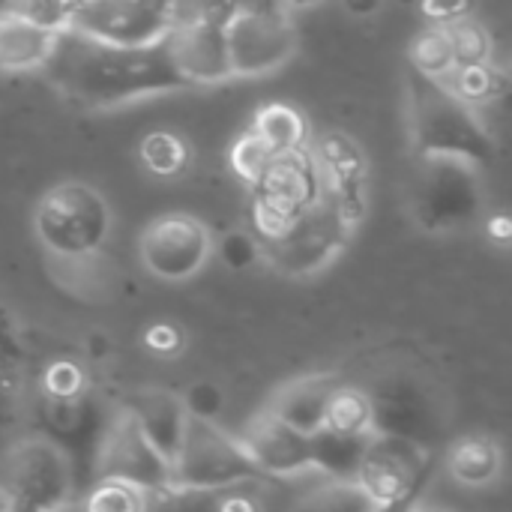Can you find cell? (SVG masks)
I'll return each mask as SVG.
<instances>
[{
  "mask_svg": "<svg viewBox=\"0 0 512 512\" xmlns=\"http://www.w3.org/2000/svg\"><path fill=\"white\" fill-rule=\"evenodd\" d=\"M138 156H141V165L156 177H177L189 168V144L177 132H168V129L144 135Z\"/></svg>",
  "mask_w": 512,
  "mask_h": 512,
  "instance_id": "cell-30",
  "label": "cell"
},
{
  "mask_svg": "<svg viewBox=\"0 0 512 512\" xmlns=\"http://www.w3.org/2000/svg\"><path fill=\"white\" fill-rule=\"evenodd\" d=\"M174 24L204 21V24H228V18L240 9V0H171Z\"/></svg>",
  "mask_w": 512,
  "mask_h": 512,
  "instance_id": "cell-34",
  "label": "cell"
},
{
  "mask_svg": "<svg viewBox=\"0 0 512 512\" xmlns=\"http://www.w3.org/2000/svg\"><path fill=\"white\" fill-rule=\"evenodd\" d=\"M51 512H81L78 510V498H75V501H69V504H63V507H57V510H51Z\"/></svg>",
  "mask_w": 512,
  "mask_h": 512,
  "instance_id": "cell-45",
  "label": "cell"
},
{
  "mask_svg": "<svg viewBox=\"0 0 512 512\" xmlns=\"http://www.w3.org/2000/svg\"><path fill=\"white\" fill-rule=\"evenodd\" d=\"M237 441L264 480H291L312 474L309 438L285 426L264 408L237 432Z\"/></svg>",
  "mask_w": 512,
  "mask_h": 512,
  "instance_id": "cell-17",
  "label": "cell"
},
{
  "mask_svg": "<svg viewBox=\"0 0 512 512\" xmlns=\"http://www.w3.org/2000/svg\"><path fill=\"white\" fill-rule=\"evenodd\" d=\"M264 477L249 462L237 435L222 423L189 417L180 450L171 462V483L192 489H228L243 483H261Z\"/></svg>",
  "mask_w": 512,
  "mask_h": 512,
  "instance_id": "cell-10",
  "label": "cell"
},
{
  "mask_svg": "<svg viewBox=\"0 0 512 512\" xmlns=\"http://www.w3.org/2000/svg\"><path fill=\"white\" fill-rule=\"evenodd\" d=\"M372 435H390L411 441L423 450H435L444 438V402L441 393L414 372H390L369 390Z\"/></svg>",
  "mask_w": 512,
  "mask_h": 512,
  "instance_id": "cell-9",
  "label": "cell"
},
{
  "mask_svg": "<svg viewBox=\"0 0 512 512\" xmlns=\"http://www.w3.org/2000/svg\"><path fill=\"white\" fill-rule=\"evenodd\" d=\"M78 492L72 459L39 432L12 441L0 456V512H51Z\"/></svg>",
  "mask_w": 512,
  "mask_h": 512,
  "instance_id": "cell-4",
  "label": "cell"
},
{
  "mask_svg": "<svg viewBox=\"0 0 512 512\" xmlns=\"http://www.w3.org/2000/svg\"><path fill=\"white\" fill-rule=\"evenodd\" d=\"M408 129L417 156H447L486 171L495 165L498 144L480 108L465 102L447 81L408 66Z\"/></svg>",
  "mask_w": 512,
  "mask_h": 512,
  "instance_id": "cell-2",
  "label": "cell"
},
{
  "mask_svg": "<svg viewBox=\"0 0 512 512\" xmlns=\"http://www.w3.org/2000/svg\"><path fill=\"white\" fill-rule=\"evenodd\" d=\"M168 54L189 87L222 84L231 78V60L225 45V24L183 21L165 39Z\"/></svg>",
  "mask_w": 512,
  "mask_h": 512,
  "instance_id": "cell-18",
  "label": "cell"
},
{
  "mask_svg": "<svg viewBox=\"0 0 512 512\" xmlns=\"http://www.w3.org/2000/svg\"><path fill=\"white\" fill-rule=\"evenodd\" d=\"M288 512H381L357 480H324L294 501Z\"/></svg>",
  "mask_w": 512,
  "mask_h": 512,
  "instance_id": "cell-28",
  "label": "cell"
},
{
  "mask_svg": "<svg viewBox=\"0 0 512 512\" xmlns=\"http://www.w3.org/2000/svg\"><path fill=\"white\" fill-rule=\"evenodd\" d=\"M147 492L120 480H90L78 492L81 512H144Z\"/></svg>",
  "mask_w": 512,
  "mask_h": 512,
  "instance_id": "cell-31",
  "label": "cell"
},
{
  "mask_svg": "<svg viewBox=\"0 0 512 512\" xmlns=\"http://www.w3.org/2000/svg\"><path fill=\"white\" fill-rule=\"evenodd\" d=\"M324 429L339 432V435L369 438L372 435V405H369L366 387H354V384L339 381L330 393V402H327Z\"/></svg>",
  "mask_w": 512,
  "mask_h": 512,
  "instance_id": "cell-27",
  "label": "cell"
},
{
  "mask_svg": "<svg viewBox=\"0 0 512 512\" xmlns=\"http://www.w3.org/2000/svg\"><path fill=\"white\" fill-rule=\"evenodd\" d=\"M270 156H273V153H270L252 132L240 135L237 144L231 147V165H234V171H237L246 183H252V180L261 174V168L267 165Z\"/></svg>",
  "mask_w": 512,
  "mask_h": 512,
  "instance_id": "cell-36",
  "label": "cell"
},
{
  "mask_svg": "<svg viewBox=\"0 0 512 512\" xmlns=\"http://www.w3.org/2000/svg\"><path fill=\"white\" fill-rule=\"evenodd\" d=\"M345 6H348L354 15H372V12L381 6V0H345Z\"/></svg>",
  "mask_w": 512,
  "mask_h": 512,
  "instance_id": "cell-42",
  "label": "cell"
},
{
  "mask_svg": "<svg viewBox=\"0 0 512 512\" xmlns=\"http://www.w3.org/2000/svg\"><path fill=\"white\" fill-rule=\"evenodd\" d=\"M120 405L138 423V429L144 432V438L171 465L174 456H177V450H180L186 423H189L183 396L177 390H168V387H135L132 393H126V399Z\"/></svg>",
  "mask_w": 512,
  "mask_h": 512,
  "instance_id": "cell-19",
  "label": "cell"
},
{
  "mask_svg": "<svg viewBox=\"0 0 512 512\" xmlns=\"http://www.w3.org/2000/svg\"><path fill=\"white\" fill-rule=\"evenodd\" d=\"M255 258H261V252H258V243H255L252 234H234V237L225 243V261H228L234 270L246 267V264L255 261Z\"/></svg>",
  "mask_w": 512,
  "mask_h": 512,
  "instance_id": "cell-39",
  "label": "cell"
},
{
  "mask_svg": "<svg viewBox=\"0 0 512 512\" xmlns=\"http://www.w3.org/2000/svg\"><path fill=\"white\" fill-rule=\"evenodd\" d=\"M231 78H264L279 72L297 54L300 36L279 6H243L225 24Z\"/></svg>",
  "mask_w": 512,
  "mask_h": 512,
  "instance_id": "cell-11",
  "label": "cell"
},
{
  "mask_svg": "<svg viewBox=\"0 0 512 512\" xmlns=\"http://www.w3.org/2000/svg\"><path fill=\"white\" fill-rule=\"evenodd\" d=\"M447 30H450L453 51H456V69L492 60V39H489V33L477 21L462 18V21L447 24Z\"/></svg>",
  "mask_w": 512,
  "mask_h": 512,
  "instance_id": "cell-33",
  "label": "cell"
},
{
  "mask_svg": "<svg viewBox=\"0 0 512 512\" xmlns=\"http://www.w3.org/2000/svg\"><path fill=\"white\" fill-rule=\"evenodd\" d=\"M183 405H186V414L195 417V420H210V423H219L222 417V408H225V393L216 387V384H192L186 387L183 393Z\"/></svg>",
  "mask_w": 512,
  "mask_h": 512,
  "instance_id": "cell-35",
  "label": "cell"
},
{
  "mask_svg": "<svg viewBox=\"0 0 512 512\" xmlns=\"http://www.w3.org/2000/svg\"><path fill=\"white\" fill-rule=\"evenodd\" d=\"M111 405L93 390L81 363L60 357L45 366L36 384V432L54 441L75 465L81 489L90 477V459L105 429Z\"/></svg>",
  "mask_w": 512,
  "mask_h": 512,
  "instance_id": "cell-3",
  "label": "cell"
},
{
  "mask_svg": "<svg viewBox=\"0 0 512 512\" xmlns=\"http://www.w3.org/2000/svg\"><path fill=\"white\" fill-rule=\"evenodd\" d=\"M144 512H264L258 483L228 486V489H192V486H165L147 492Z\"/></svg>",
  "mask_w": 512,
  "mask_h": 512,
  "instance_id": "cell-22",
  "label": "cell"
},
{
  "mask_svg": "<svg viewBox=\"0 0 512 512\" xmlns=\"http://www.w3.org/2000/svg\"><path fill=\"white\" fill-rule=\"evenodd\" d=\"M444 468L462 489L486 492L504 477V447L486 432H471L456 438L444 453Z\"/></svg>",
  "mask_w": 512,
  "mask_h": 512,
  "instance_id": "cell-23",
  "label": "cell"
},
{
  "mask_svg": "<svg viewBox=\"0 0 512 512\" xmlns=\"http://www.w3.org/2000/svg\"><path fill=\"white\" fill-rule=\"evenodd\" d=\"M489 234H492L501 246H507V243H510V222H507V216L489 219Z\"/></svg>",
  "mask_w": 512,
  "mask_h": 512,
  "instance_id": "cell-40",
  "label": "cell"
},
{
  "mask_svg": "<svg viewBox=\"0 0 512 512\" xmlns=\"http://www.w3.org/2000/svg\"><path fill=\"white\" fill-rule=\"evenodd\" d=\"M357 225L330 201L318 198L279 237L258 243L261 261L288 279H306L327 270L351 243Z\"/></svg>",
  "mask_w": 512,
  "mask_h": 512,
  "instance_id": "cell-7",
  "label": "cell"
},
{
  "mask_svg": "<svg viewBox=\"0 0 512 512\" xmlns=\"http://www.w3.org/2000/svg\"><path fill=\"white\" fill-rule=\"evenodd\" d=\"M66 30L105 45H156L174 30V6L171 0H90L69 15Z\"/></svg>",
  "mask_w": 512,
  "mask_h": 512,
  "instance_id": "cell-14",
  "label": "cell"
},
{
  "mask_svg": "<svg viewBox=\"0 0 512 512\" xmlns=\"http://www.w3.org/2000/svg\"><path fill=\"white\" fill-rule=\"evenodd\" d=\"M249 132H252L273 156H276V153L303 150V147H309V141H312L306 117H303L297 108L285 105V102H270V105H264V108L255 114Z\"/></svg>",
  "mask_w": 512,
  "mask_h": 512,
  "instance_id": "cell-26",
  "label": "cell"
},
{
  "mask_svg": "<svg viewBox=\"0 0 512 512\" xmlns=\"http://www.w3.org/2000/svg\"><path fill=\"white\" fill-rule=\"evenodd\" d=\"M111 207L99 189L81 180H66L42 192L33 210L36 240L48 258H75L102 252L111 234Z\"/></svg>",
  "mask_w": 512,
  "mask_h": 512,
  "instance_id": "cell-6",
  "label": "cell"
},
{
  "mask_svg": "<svg viewBox=\"0 0 512 512\" xmlns=\"http://www.w3.org/2000/svg\"><path fill=\"white\" fill-rule=\"evenodd\" d=\"M408 66L423 72V75L441 78V81L456 69V51H453V39H450L447 24H429L411 39Z\"/></svg>",
  "mask_w": 512,
  "mask_h": 512,
  "instance_id": "cell-29",
  "label": "cell"
},
{
  "mask_svg": "<svg viewBox=\"0 0 512 512\" xmlns=\"http://www.w3.org/2000/svg\"><path fill=\"white\" fill-rule=\"evenodd\" d=\"M336 384H339V378L330 375V372L297 375V378L285 381L282 387H276L270 393L264 411L309 438L318 429H324L327 402H330V393H333Z\"/></svg>",
  "mask_w": 512,
  "mask_h": 512,
  "instance_id": "cell-20",
  "label": "cell"
},
{
  "mask_svg": "<svg viewBox=\"0 0 512 512\" xmlns=\"http://www.w3.org/2000/svg\"><path fill=\"white\" fill-rule=\"evenodd\" d=\"M429 471L432 450L390 435H369L354 480L381 510H387L417 501L420 489L429 480Z\"/></svg>",
  "mask_w": 512,
  "mask_h": 512,
  "instance_id": "cell-15",
  "label": "cell"
},
{
  "mask_svg": "<svg viewBox=\"0 0 512 512\" xmlns=\"http://www.w3.org/2000/svg\"><path fill=\"white\" fill-rule=\"evenodd\" d=\"M90 480H120L141 492H156L171 486L168 459L144 438L138 423L123 405H111L105 429L90 459Z\"/></svg>",
  "mask_w": 512,
  "mask_h": 512,
  "instance_id": "cell-12",
  "label": "cell"
},
{
  "mask_svg": "<svg viewBox=\"0 0 512 512\" xmlns=\"http://www.w3.org/2000/svg\"><path fill=\"white\" fill-rule=\"evenodd\" d=\"M408 198L411 216L426 234H456L486 216L483 171L462 159L417 156Z\"/></svg>",
  "mask_w": 512,
  "mask_h": 512,
  "instance_id": "cell-5",
  "label": "cell"
},
{
  "mask_svg": "<svg viewBox=\"0 0 512 512\" xmlns=\"http://www.w3.org/2000/svg\"><path fill=\"white\" fill-rule=\"evenodd\" d=\"M60 30L36 24L18 9H0V72L24 75L42 72L54 54Z\"/></svg>",
  "mask_w": 512,
  "mask_h": 512,
  "instance_id": "cell-21",
  "label": "cell"
},
{
  "mask_svg": "<svg viewBox=\"0 0 512 512\" xmlns=\"http://www.w3.org/2000/svg\"><path fill=\"white\" fill-rule=\"evenodd\" d=\"M216 240L210 228L192 213H162L138 237V258L144 270L162 282H189L213 258Z\"/></svg>",
  "mask_w": 512,
  "mask_h": 512,
  "instance_id": "cell-13",
  "label": "cell"
},
{
  "mask_svg": "<svg viewBox=\"0 0 512 512\" xmlns=\"http://www.w3.org/2000/svg\"><path fill=\"white\" fill-rule=\"evenodd\" d=\"M42 72L60 96L90 111H108L189 90L165 42L123 48L93 42L72 30H60L54 54Z\"/></svg>",
  "mask_w": 512,
  "mask_h": 512,
  "instance_id": "cell-1",
  "label": "cell"
},
{
  "mask_svg": "<svg viewBox=\"0 0 512 512\" xmlns=\"http://www.w3.org/2000/svg\"><path fill=\"white\" fill-rule=\"evenodd\" d=\"M249 192L252 237L255 243H267L321 198V174L312 159V150L303 147L270 156L261 174L249 183Z\"/></svg>",
  "mask_w": 512,
  "mask_h": 512,
  "instance_id": "cell-8",
  "label": "cell"
},
{
  "mask_svg": "<svg viewBox=\"0 0 512 512\" xmlns=\"http://www.w3.org/2000/svg\"><path fill=\"white\" fill-rule=\"evenodd\" d=\"M369 438H354V435H339L330 429H318L309 435V459H312V474H321L324 480H354L363 450Z\"/></svg>",
  "mask_w": 512,
  "mask_h": 512,
  "instance_id": "cell-25",
  "label": "cell"
},
{
  "mask_svg": "<svg viewBox=\"0 0 512 512\" xmlns=\"http://www.w3.org/2000/svg\"><path fill=\"white\" fill-rule=\"evenodd\" d=\"M318 3H324V0H279V9L294 15V12H306V9H312Z\"/></svg>",
  "mask_w": 512,
  "mask_h": 512,
  "instance_id": "cell-41",
  "label": "cell"
},
{
  "mask_svg": "<svg viewBox=\"0 0 512 512\" xmlns=\"http://www.w3.org/2000/svg\"><path fill=\"white\" fill-rule=\"evenodd\" d=\"M87 3H90V0H60V6H63V9H66L69 15H72L75 9H81V6H87Z\"/></svg>",
  "mask_w": 512,
  "mask_h": 512,
  "instance_id": "cell-43",
  "label": "cell"
},
{
  "mask_svg": "<svg viewBox=\"0 0 512 512\" xmlns=\"http://www.w3.org/2000/svg\"><path fill=\"white\" fill-rule=\"evenodd\" d=\"M408 512H453V510H444V507H429V504H420V501H414Z\"/></svg>",
  "mask_w": 512,
  "mask_h": 512,
  "instance_id": "cell-44",
  "label": "cell"
},
{
  "mask_svg": "<svg viewBox=\"0 0 512 512\" xmlns=\"http://www.w3.org/2000/svg\"><path fill=\"white\" fill-rule=\"evenodd\" d=\"M309 150L321 174V195L360 225L369 204V162L360 144L345 132H324L309 141Z\"/></svg>",
  "mask_w": 512,
  "mask_h": 512,
  "instance_id": "cell-16",
  "label": "cell"
},
{
  "mask_svg": "<svg viewBox=\"0 0 512 512\" xmlns=\"http://www.w3.org/2000/svg\"><path fill=\"white\" fill-rule=\"evenodd\" d=\"M468 0H423V12L432 24H453L468 18Z\"/></svg>",
  "mask_w": 512,
  "mask_h": 512,
  "instance_id": "cell-38",
  "label": "cell"
},
{
  "mask_svg": "<svg viewBox=\"0 0 512 512\" xmlns=\"http://www.w3.org/2000/svg\"><path fill=\"white\" fill-rule=\"evenodd\" d=\"M144 345L156 357H174L183 351V333L174 324H153L144 333Z\"/></svg>",
  "mask_w": 512,
  "mask_h": 512,
  "instance_id": "cell-37",
  "label": "cell"
},
{
  "mask_svg": "<svg viewBox=\"0 0 512 512\" xmlns=\"http://www.w3.org/2000/svg\"><path fill=\"white\" fill-rule=\"evenodd\" d=\"M51 273H54V282L66 294L84 303H105L117 288L114 267L102 252L75 255V258H51Z\"/></svg>",
  "mask_w": 512,
  "mask_h": 512,
  "instance_id": "cell-24",
  "label": "cell"
},
{
  "mask_svg": "<svg viewBox=\"0 0 512 512\" xmlns=\"http://www.w3.org/2000/svg\"><path fill=\"white\" fill-rule=\"evenodd\" d=\"M465 102H471L474 108H480L483 102H492L504 93L507 81L501 75V69H495V63H474V66H459L444 78Z\"/></svg>",
  "mask_w": 512,
  "mask_h": 512,
  "instance_id": "cell-32",
  "label": "cell"
}]
</instances>
